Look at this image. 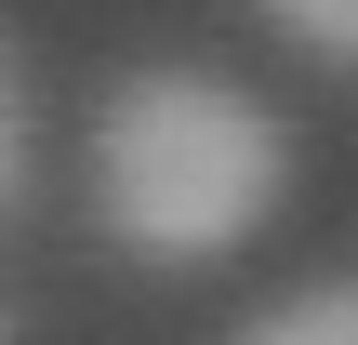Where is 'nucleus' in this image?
<instances>
[{
    "label": "nucleus",
    "mask_w": 358,
    "mask_h": 345,
    "mask_svg": "<svg viewBox=\"0 0 358 345\" xmlns=\"http://www.w3.org/2000/svg\"><path fill=\"white\" fill-rule=\"evenodd\" d=\"M252 332H266V345H358V279H319V293L266 306Z\"/></svg>",
    "instance_id": "nucleus-2"
},
{
    "label": "nucleus",
    "mask_w": 358,
    "mask_h": 345,
    "mask_svg": "<svg viewBox=\"0 0 358 345\" xmlns=\"http://www.w3.org/2000/svg\"><path fill=\"white\" fill-rule=\"evenodd\" d=\"M292 186V133L239 93V80H199V66H146L106 93L93 120V213L120 253L146 266H213L239 253Z\"/></svg>",
    "instance_id": "nucleus-1"
},
{
    "label": "nucleus",
    "mask_w": 358,
    "mask_h": 345,
    "mask_svg": "<svg viewBox=\"0 0 358 345\" xmlns=\"http://www.w3.org/2000/svg\"><path fill=\"white\" fill-rule=\"evenodd\" d=\"M266 27L319 66H358V0H266Z\"/></svg>",
    "instance_id": "nucleus-3"
},
{
    "label": "nucleus",
    "mask_w": 358,
    "mask_h": 345,
    "mask_svg": "<svg viewBox=\"0 0 358 345\" xmlns=\"http://www.w3.org/2000/svg\"><path fill=\"white\" fill-rule=\"evenodd\" d=\"M27 186V93H13V53H0V199Z\"/></svg>",
    "instance_id": "nucleus-4"
}]
</instances>
